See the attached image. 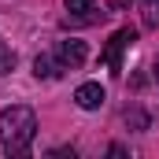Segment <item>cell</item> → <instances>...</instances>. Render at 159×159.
Returning a JSON list of instances; mask_svg holds the SVG:
<instances>
[{"mask_svg": "<svg viewBox=\"0 0 159 159\" xmlns=\"http://www.w3.org/2000/svg\"><path fill=\"white\" fill-rule=\"evenodd\" d=\"M11 67H15V52L0 48V74H11Z\"/></svg>", "mask_w": 159, "mask_h": 159, "instance_id": "cell-9", "label": "cell"}, {"mask_svg": "<svg viewBox=\"0 0 159 159\" xmlns=\"http://www.w3.org/2000/svg\"><path fill=\"white\" fill-rule=\"evenodd\" d=\"M96 7V0H67V11L70 15H85V11H93Z\"/></svg>", "mask_w": 159, "mask_h": 159, "instance_id": "cell-7", "label": "cell"}, {"mask_svg": "<svg viewBox=\"0 0 159 159\" xmlns=\"http://www.w3.org/2000/svg\"><path fill=\"white\" fill-rule=\"evenodd\" d=\"M133 41H137V30H129V26L115 30V37L107 41V48H104V67H107L111 74H122V52H126Z\"/></svg>", "mask_w": 159, "mask_h": 159, "instance_id": "cell-2", "label": "cell"}, {"mask_svg": "<svg viewBox=\"0 0 159 159\" xmlns=\"http://www.w3.org/2000/svg\"><path fill=\"white\" fill-rule=\"evenodd\" d=\"M126 122H129V126H137V129H148V115H144V111H137V107H129V111H126Z\"/></svg>", "mask_w": 159, "mask_h": 159, "instance_id": "cell-8", "label": "cell"}, {"mask_svg": "<svg viewBox=\"0 0 159 159\" xmlns=\"http://www.w3.org/2000/svg\"><path fill=\"white\" fill-rule=\"evenodd\" d=\"M141 19H144V30H159V0L141 4Z\"/></svg>", "mask_w": 159, "mask_h": 159, "instance_id": "cell-6", "label": "cell"}, {"mask_svg": "<svg viewBox=\"0 0 159 159\" xmlns=\"http://www.w3.org/2000/svg\"><path fill=\"white\" fill-rule=\"evenodd\" d=\"M156 81H159V59H156Z\"/></svg>", "mask_w": 159, "mask_h": 159, "instance_id": "cell-10", "label": "cell"}, {"mask_svg": "<svg viewBox=\"0 0 159 159\" xmlns=\"http://www.w3.org/2000/svg\"><path fill=\"white\" fill-rule=\"evenodd\" d=\"M34 74H37V78H59L63 70H59L56 56H37V59H34Z\"/></svg>", "mask_w": 159, "mask_h": 159, "instance_id": "cell-5", "label": "cell"}, {"mask_svg": "<svg viewBox=\"0 0 159 159\" xmlns=\"http://www.w3.org/2000/svg\"><path fill=\"white\" fill-rule=\"evenodd\" d=\"M104 100H107V93H104L96 81H85V85H78V89H74V104H78L81 111H96Z\"/></svg>", "mask_w": 159, "mask_h": 159, "instance_id": "cell-4", "label": "cell"}, {"mask_svg": "<svg viewBox=\"0 0 159 159\" xmlns=\"http://www.w3.org/2000/svg\"><path fill=\"white\" fill-rule=\"evenodd\" d=\"M37 137V115L26 104H11L0 111V144L7 156H26Z\"/></svg>", "mask_w": 159, "mask_h": 159, "instance_id": "cell-1", "label": "cell"}, {"mask_svg": "<svg viewBox=\"0 0 159 159\" xmlns=\"http://www.w3.org/2000/svg\"><path fill=\"white\" fill-rule=\"evenodd\" d=\"M52 56H56L59 70H78L89 52H85V41H74V37H70V41H59V48H56Z\"/></svg>", "mask_w": 159, "mask_h": 159, "instance_id": "cell-3", "label": "cell"}]
</instances>
